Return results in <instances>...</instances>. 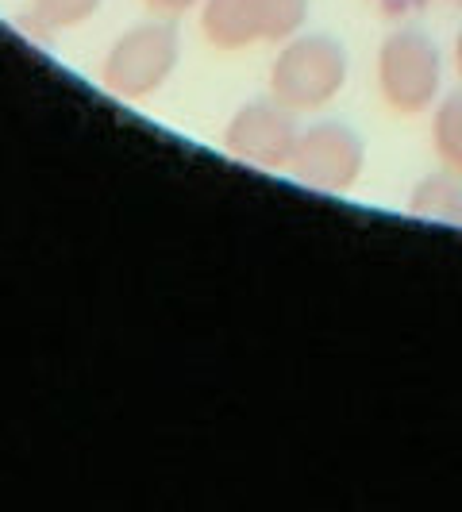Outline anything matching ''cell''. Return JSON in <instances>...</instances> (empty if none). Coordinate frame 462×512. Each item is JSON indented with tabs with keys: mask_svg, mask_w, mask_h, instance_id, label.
<instances>
[{
	"mask_svg": "<svg viewBox=\"0 0 462 512\" xmlns=\"http://www.w3.org/2000/svg\"><path fill=\"white\" fill-rule=\"evenodd\" d=\"M351 74L347 47L328 31H297L270 66V93L293 112H320L343 93Z\"/></svg>",
	"mask_w": 462,
	"mask_h": 512,
	"instance_id": "1",
	"label": "cell"
},
{
	"mask_svg": "<svg viewBox=\"0 0 462 512\" xmlns=\"http://www.w3.org/2000/svg\"><path fill=\"white\" fill-rule=\"evenodd\" d=\"M181 62V27L174 16H154L128 27L101 62V85L120 101L154 97Z\"/></svg>",
	"mask_w": 462,
	"mask_h": 512,
	"instance_id": "2",
	"label": "cell"
},
{
	"mask_svg": "<svg viewBox=\"0 0 462 512\" xmlns=\"http://www.w3.org/2000/svg\"><path fill=\"white\" fill-rule=\"evenodd\" d=\"M443 89V51L424 27H397L378 47V93L397 116L436 108Z\"/></svg>",
	"mask_w": 462,
	"mask_h": 512,
	"instance_id": "3",
	"label": "cell"
},
{
	"mask_svg": "<svg viewBox=\"0 0 462 512\" xmlns=\"http://www.w3.org/2000/svg\"><path fill=\"white\" fill-rule=\"evenodd\" d=\"M366 170V139L343 120H316L301 128L289 174L320 193H351Z\"/></svg>",
	"mask_w": 462,
	"mask_h": 512,
	"instance_id": "4",
	"label": "cell"
},
{
	"mask_svg": "<svg viewBox=\"0 0 462 512\" xmlns=\"http://www.w3.org/2000/svg\"><path fill=\"white\" fill-rule=\"evenodd\" d=\"M297 139H301L297 112L285 108L274 93L239 104L228 128H224L228 154H235L247 166H258V170H289Z\"/></svg>",
	"mask_w": 462,
	"mask_h": 512,
	"instance_id": "5",
	"label": "cell"
},
{
	"mask_svg": "<svg viewBox=\"0 0 462 512\" xmlns=\"http://www.w3.org/2000/svg\"><path fill=\"white\" fill-rule=\"evenodd\" d=\"M201 31L224 54L247 51L258 39L255 0H201Z\"/></svg>",
	"mask_w": 462,
	"mask_h": 512,
	"instance_id": "6",
	"label": "cell"
},
{
	"mask_svg": "<svg viewBox=\"0 0 462 512\" xmlns=\"http://www.w3.org/2000/svg\"><path fill=\"white\" fill-rule=\"evenodd\" d=\"M409 212L420 220H436L447 228H462V174L455 170H436L420 178L409 193Z\"/></svg>",
	"mask_w": 462,
	"mask_h": 512,
	"instance_id": "7",
	"label": "cell"
},
{
	"mask_svg": "<svg viewBox=\"0 0 462 512\" xmlns=\"http://www.w3.org/2000/svg\"><path fill=\"white\" fill-rule=\"evenodd\" d=\"M432 147H436V158L462 174V89L436 101V112H432Z\"/></svg>",
	"mask_w": 462,
	"mask_h": 512,
	"instance_id": "8",
	"label": "cell"
},
{
	"mask_svg": "<svg viewBox=\"0 0 462 512\" xmlns=\"http://www.w3.org/2000/svg\"><path fill=\"white\" fill-rule=\"evenodd\" d=\"M255 16L262 43H285L305 27L308 0H255Z\"/></svg>",
	"mask_w": 462,
	"mask_h": 512,
	"instance_id": "9",
	"label": "cell"
},
{
	"mask_svg": "<svg viewBox=\"0 0 462 512\" xmlns=\"http://www.w3.org/2000/svg\"><path fill=\"white\" fill-rule=\"evenodd\" d=\"M104 0H27V20L51 31H74L101 12Z\"/></svg>",
	"mask_w": 462,
	"mask_h": 512,
	"instance_id": "10",
	"label": "cell"
},
{
	"mask_svg": "<svg viewBox=\"0 0 462 512\" xmlns=\"http://www.w3.org/2000/svg\"><path fill=\"white\" fill-rule=\"evenodd\" d=\"M432 0H378V8H382L385 16H412V12H420V8H428Z\"/></svg>",
	"mask_w": 462,
	"mask_h": 512,
	"instance_id": "11",
	"label": "cell"
},
{
	"mask_svg": "<svg viewBox=\"0 0 462 512\" xmlns=\"http://www.w3.org/2000/svg\"><path fill=\"white\" fill-rule=\"evenodd\" d=\"M147 8H151L154 16H181V12H189V8H197L201 0H143Z\"/></svg>",
	"mask_w": 462,
	"mask_h": 512,
	"instance_id": "12",
	"label": "cell"
},
{
	"mask_svg": "<svg viewBox=\"0 0 462 512\" xmlns=\"http://www.w3.org/2000/svg\"><path fill=\"white\" fill-rule=\"evenodd\" d=\"M455 70H459V81H462V27L459 35H455Z\"/></svg>",
	"mask_w": 462,
	"mask_h": 512,
	"instance_id": "13",
	"label": "cell"
}]
</instances>
